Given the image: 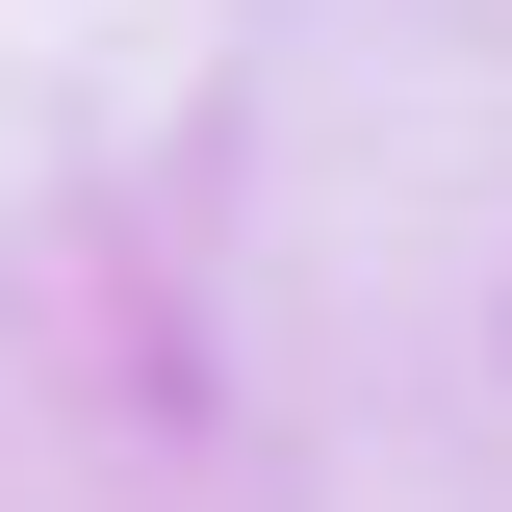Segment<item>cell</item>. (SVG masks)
<instances>
[]
</instances>
